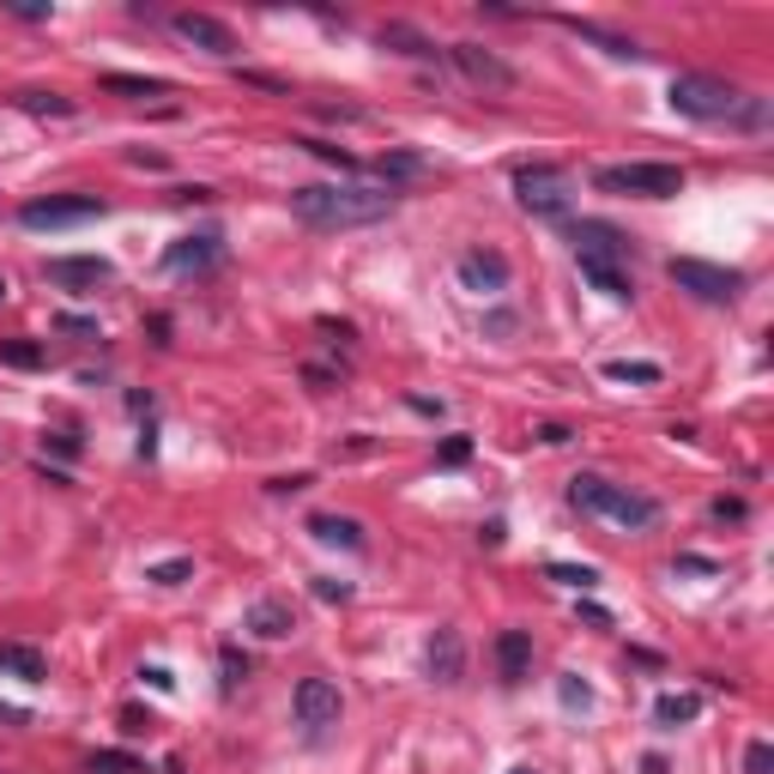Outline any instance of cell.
Returning <instances> with one entry per match:
<instances>
[{"label": "cell", "mask_w": 774, "mask_h": 774, "mask_svg": "<svg viewBox=\"0 0 774 774\" xmlns=\"http://www.w3.org/2000/svg\"><path fill=\"white\" fill-rule=\"evenodd\" d=\"M43 273H49V285H61V290H97V285L116 278V266H109L104 254H55Z\"/></svg>", "instance_id": "30bf717a"}, {"label": "cell", "mask_w": 774, "mask_h": 774, "mask_svg": "<svg viewBox=\"0 0 774 774\" xmlns=\"http://www.w3.org/2000/svg\"><path fill=\"white\" fill-rule=\"evenodd\" d=\"M92 218H104L97 194H49V200H25L19 206L25 230H73V224H92Z\"/></svg>", "instance_id": "8992f818"}, {"label": "cell", "mask_w": 774, "mask_h": 774, "mask_svg": "<svg viewBox=\"0 0 774 774\" xmlns=\"http://www.w3.org/2000/svg\"><path fill=\"white\" fill-rule=\"evenodd\" d=\"M224 261V237H176L164 249V273H212Z\"/></svg>", "instance_id": "5bb4252c"}, {"label": "cell", "mask_w": 774, "mask_h": 774, "mask_svg": "<svg viewBox=\"0 0 774 774\" xmlns=\"http://www.w3.org/2000/svg\"><path fill=\"white\" fill-rule=\"evenodd\" d=\"M297 145H309L315 158H328V164H340V170H357V158L345 152V145H333V140H297Z\"/></svg>", "instance_id": "1f68e13d"}, {"label": "cell", "mask_w": 774, "mask_h": 774, "mask_svg": "<svg viewBox=\"0 0 774 774\" xmlns=\"http://www.w3.org/2000/svg\"><path fill=\"white\" fill-rule=\"evenodd\" d=\"M7 13H13V19H31V25H37V19H49V7H43V0H7Z\"/></svg>", "instance_id": "8d00e7d4"}, {"label": "cell", "mask_w": 774, "mask_h": 774, "mask_svg": "<svg viewBox=\"0 0 774 774\" xmlns=\"http://www.w3.org/2000/svg\"><path fill=\"white\" fill-rule=\"evenodd\" d=\"M745 774H774V750L762 745V738H757V745L745 750Z\"/></svg>", "instance_id": "836d02e7"}, {"label": "cell", "mask_w": 774, "mask_h": 774, "mask_svg": "<svg viewBox=\"0 0 774 774\" xmlns=\"http://www.w3.org/2000/svg\"><path fill=\"white\" fill-rule=\"evenodd\" d=\"M0 364H7V369H43V345H31V340H0Z\"/></svg>", "instance_id": "83f0119b"}, {"label": "cell", "mask_w": 774, "mask_h": 774, "mask_svg": "<svg viewBox=\"0 0 774 774\" xmlns=\"http://www.w3.org/2000/svg\"><path fill=\"white\" fill-rule=\"evenodd\" d=\"M309 230H357V224H381L394 212V188H352V182H309L290 194Z\"/></svg>", "instance_id": "6da1fadb"}, {"label": "cell", "mask_w": 774, "mask_h": 774, "mask_svg": "<svg viewBox=\"0 0 774 774\" xmlns=\"http://www.w3.org/2000/svg\"><path fill=\"white\" fill-rule=\"evenodd\" d=\"M381 37V49H394V55H412V61H442L448 49H436L430 37H424L418 25H400V19H388V25L376 31Z\"/></svg>", "instance_id": "2e32d148"}, {"label": "cell", "mask_w": 774, "mask_h": 774, "mask_svg": "<svg viewBox=\"0 0 774 774\" xmlns=\"http://www.w3.org/2000/svg\"><path fill=\"white\" fill-rule=\"evenodd\" d=\"M448 61H454L473 85H485V92H514V85H521V73H514L497 49H485V43H454Z\"/></svg>", "instance_id": "9c48e42d"}, {"label": "cell", "mask_w": 774, "mask_h": 774, "mask_svg": "<svg viewBox=\"0 0 774 774\" xmlns=\"http://www.w3.org/2000/svg\"><path fill=\"white\" fill-rule=\"evenodd\" d=\"M497 666H502V678H509V683H521L526 671H533V635H526V630H502L497 635Z\"/></svg>", "instance_id": "d6986e66"}, {"label": "cell", "mask_w": 774, "mask_h": 774, "mask_svg": "<svg viewBox=\"0 0 774 774\" xmlns=\"http://www.w3.org/2000/svg\"><path fill=\"white\" fill-rule=\"evenodd\" d=\"M581 278H587L593 290H605V297H611V302L635 297V285H630V273H623V266H599V261H581Z\"/></svg>", "instance_id": "cb8c5ba5"}, {"label": "cell", "mask_w": 774, "mask_h": 774, "mask_svg": "<svg viewBox=\"0 0 774 774\" xmlns=\"http://www.w3.org/2000/svg\"><path fill=\"white\" fill-rule=\"evenodd\" d=\"M92 769H109V774H140V762L133 757H121V750H97V762Z\"/></svg>", "instance_id": "e575fe53"}, {"label": "cell", "mask_w": 774, "mask_h": 774, "mask_svg": "<svg viewBox=\"0 0 774 774\" xmlns=\"http://www.w3.org/2000/svg\"><path fill=\"white\" fill-rule=\"evenodd\" d=\"M0 297H7V278H0Z\"/></svg>", "instance_id": "7dc6e473"}, {"label": "cell", "mask_w": 774, "mask_h": 774, "mask_svg": "<svg viewBox=\"0 0 774 774\" xmlns=\"http://www.w3.org/2000/svg\"><path fill=\"white\" fill-rule=\"evenodd\" d=\"M569 502H575L581 514H599V521L623 526V533H647V526L659 521V502H654V497H642V490H623V485H611V478H599V473L569 478Z\"/></svg>", "instance_id": "7a4b0ae2"}, {"label": "cell", "mask_w": 774, "mask_h": 774, "mask_svg": "<svg viewBox=\"0 0 774 774\" xmlns=\"http://www.w3.org/2000/svg\"><path fill=\"white\" fill-rule=\"evenodd\" d=\"M460 285L478 290V297L509 290V254H502V249H466V254H460Z\"/></svg>", "instance_id": "7c38bea8"}, {"label": "cell", "mask_w": 774, "mask_h": 774, "mask_svg": "<svg viewBox=\"0 0 774 774\" xmlns=\"http://www.w3.org/2000/svg\"><path fill=\"white\" fill-rule=\"evenodd\" d=\"M593 188L599 194H635V200H678L683 170L678 164H599Z\"/></svg>", "instance_id": "277c9868"}, {"label": "cell", "mask_w": 774, "mask_h": 774, "mask_svg": "<svg viewBox=\"0 0 774 774\" xmlns=\"http://www.w3.org/2000/svg\"><path fill=\"white\" fill-rule=\"evenodd\" d=\"M290 708H297L302 726H333V721H340V708H345L340 683H333V678H302L297 695H290Z\"/></svg>", "instance_id": "4fadbf2b"}, {"label": "cell", "mask_w": 774, "mask_h": 774, "mask_svg": "<svg viewBox=\"0 0 774 774\" xmlns=\"http://www.w3.org/2000/svg\"><path fill=\"white\" fill-rule=\"evenodd\" d=\"M0 671H7V678H25V683H43V654L37 647H25V642H0Z\"/></svg>", "instance_id": "7402d4cb"}, {"label": "cell", "mask_w": 774, "mask_h": 774, "mask_svg": "<svg viewBox=\"0 0 774 774\" xmlns=\"http://www.w3.org/2000/svg\"><path fill=\"white\" fill-rule=\"evenodd\" d=\"M315 593H321V599H328V605H333V599H340V605H345V599H352V581H333V575H315Z\"/></svg>", "instance_id": "d590c367"}, {"label": "cell", "mask_w": 774, "mask_h": 774, "mask_svg": "<svg viewBox=\"0 0 774 774\" xmlns=\"http://www.w3.org/2000/svg\"><path fill=\"white\" fill-rule=\"evenodd\" d=\"M569 242H575V261H599V266L630 261V237L611 218H575L569 224Z\"/></svg>", "instance_id": "ba28073f"}, {"label": "cell", "mask_w": 774, "mask_h": 774, "mask_svg": "<svg viewBox=\"0 0 774 774\" xmlns=\"http://www.w3.org/2000/svg\"><path fill=\"white\" fill-rule=\"evenodd\" d=\"M302 381H315V388H333V369H321V364H309V369H302Z\"/></svg>", "instance_id": "f6af8a7d"}, {"label": "cell", "mask_w": 774, "mask_h": 774, "mask_svg": "<svg viewBox=\"0 0 774 774\" xmlns=\"http://www.w3.org/2000/svg\"><path fill=\"white\" fill-rule=\"evenodd\" d=\"M140 678H145V683H152V690H176V678H170V671H164V666H145V671H140Z\"/></svg>", "instance_id": "b9f144b4"}, {"label": "cell", "mask_w": 774, "mask_h": 774, "mask_svg": "<svg viewBox=\"0 0 774 774\" xmlns=\"http://www.w3.org/2000/svg\"><path fill=\"white\" fill-rule=\"evenodd\" d=\"M13 104L25 109V116H55V121H67V116H73V109H80V104H73V97H61V92H19Z\"/></svg>", "instance_id": "484cf974"}, {"label": "cell", "mask_w": 774, "mask_h": 774, "mask_svg": "<svg viewBox=\"0 0 774 774\" xmlns=\"http://www.w3.org/2000/svg\"><path fill=\"white\" fill-rule=\"evenodd\" d=\"M563 702H569V708H587V702H593V690H587L581 678H563Z\"/></svg>", "instance_id": "74e56055"}, {"label": "cell", "mask_w": 774, "mask_h": 774, "mask_svg": "<svg viewBox=\"0 0 774 774\" xmlns=\"http://www.w3.org/2000/svg\"><path fill=\"white\" fill-rule=\"evenodd\" d=\"M714 521H745V502H738V497H721V502H714Z\"/></svg>", "instance_id": "ab89813d"}, {"label": "cell", "mask_w": 774, "mask_h": 774, "mask_svg": "<svg viewBox=\"0 0 774 774\" xmlns=\"http://www.w3.org/2000/svg\"><path fill=\"white\" fill-rule=\"evenodd\" d=\"M430 678L436 683H460V671H466V647H460V630H436L430 635Z\"/></svg>", "instance_id": "e0dca14e"}, {"label": "cell", "mask_w": 774, "mask_h": 774, "mask_svg": "<svg viewBox=\"0 0 774 774\" xmlns=\"http://www.w3.org/2000/svg\"><path fill=\"white\" fill-rule=\"evenodd\" d=\"M545 575H551V581H563V587H581V593H587L593 581H599V569H587V563H551Z\"/></svg>", "instance_id": "f546056e"}, {"label": "cell", "mask_w": 774, "mask_h": 774, "mask_svg": "<svg viewBox=\"0 0 774 774\" xmlns=\"http://www.w3.org/2000/svg\"><path fill=\"white\" fill-rule=\"evenodd\" d=\"M109 97H128V104H145V97H170V80H140V73H104Z\"/></svg>", "instance_id": "603a6c76"}, {"label": "cell", "mask_w": 774, "mask_h": 774, "mask_svg": "<svg viewBox=\"0 0 774 774\" xmlns=\"http://www.w3.org/2000/svg\"><path fill=\"white\" fill-rule=\"evenodd\" d=\"M309 533H315L321 545H340V551H364V526H357L352 514H309Z\"/></svg>", "instance_id": "ffe728a7"}, {"label": "cell", "mask_w": 774, "mask_h": 774, "mask_svg": "<svg viewBox=\"0 0 774 774\" xmlns=\"http://www.w3.org/2000/svg\"><path fill=\"white\" fill-rule=\"evenodd\" d=\"M538 442H551V448H563V442H569V430H563V424H545V430H538Z\"/></svg>", "instance_id": "ee69618b"}, {"label": "cell", "mask_w": 774, "mask_h": 774, "mask_svg": "<svg viewBox=\"0 0 774 774\" xmlns=\"http://www.w3.org/2000/svg\"><path fill=\"white\" fill-rule=\"evenodd\" d=\"M170 25H176V37H182V43L218 55V61H230V55H237V31L224 25V19H212V13H176Z\"/></svg>", "instance_id": "8fae6325"}, {"label": "cell", "mask_w": 774, "mask_h": 774, "mask_svg": "<svg viewBox=\"0 0 774 774\" xmlns=\"http://www.w3.org/2000/svg\"><path fill=\"white\" fill-rule=\"evenodd\" d=\"M218 671H224V678H218V690L230 695V690H237L242 678H249V659H242L237 647H224V654H218Z\"/></svg>", "instance_id": "4dcf8cb0"}, {"label": "cell", "mask_w": 774, "mask_h": 774, "mask_svg": "<svg viewBox=\"0 0 774 774\" xmlns=\"http://www.w3.org/2000/svg\"><path fill=\"white\" fill-rule=\"evenodd\" d=\"M49 448H55V454H61V460H73V454H80V442H73V436H67V430H55V436H49Z\"/></svg>", "instance_id": "7bdbcfd3"}, {"label": "cell", "mask_w": 774, "mask_h": 774, "mask_svg": "<svg viewBox=\"0 0 774 774\" xmlns=\"http://www.w3.org/2000/svg\"><path fill=\"white\" fill-rule=\"evenodd\" d=\"M514 200H521L533 218H563L569 200H575V182H569V170H557V164H526V170H514Z\"/></svg>", "instance_id": "5b68a950"}, {"label": "cell", "mask_w": 774, "mask_h": 774, "mask_svg": "<svg viewBox=\"0 0 774 774\" xmlns=\"http://www.w3.org/2000/svg\"><path fill=\"white\" fill-rule=\"evenodd\" d=\"M242 630H254L261 642H285V635L297 630V611H290L285 599H254L249 611H242Z\"/></svg>", "instance_id": "9a60e30c"}, {"label": "cell", "mask_w": 774, "mask_h": 774, "mask_svg": "<svg viewBox=\"0 0 774 774\" xmlns=\"http://www.w3.org/2000/svg\"><path fill=\"white\" fill-rule=\"evenodd\" d=\"M678 569H683V575H721L714 557H678Z\"/></svg>", "instance_id": "f35d334b"}, {"label": "cell", "mask_w": 774, "mask_h": 774, "mask_svg": "<svg viewBox=\"0 0 774 774\" xmlns=\"http://www.w3.org/2000/svg\"><path fill=\"white\" fill-rule=\"evenodd\" d=\"M666 273H671V285H678V290H690V297H702V302H733L738 290H745V273L714 266V261H690V254H678Z\"/></svg>", "instance_id": "52a82bcc"}, {"label": "cell", "mask_w": 774, "mask_h": 774, "mask_svg": "<svg viewBox=\"0 0 774 774\" xmlns=\"http://www.w3.org/2000/svg\"><path fill=\"white\" fill-rule=\"evenodd\" d=\"M466 460H473V442H466V436H448L442 454H436V466H466Z\"/></svg>", "instance_id": "d6a6232c"}, {"label": "cell", "mask_w": 774, "mask_h": 774, "mask_svg": "<svg viewBox=\"0 0 774 774\" xmlns=\"http://www.w3.org/2000/svg\"><path fill=\"white\" fill-rule=\"evenodd\" d=\"M376 176H388V182H418V176H430V158H418V152H388V158H376Z\"/></svg>", "instance_id": "d4e9b609"}, {"label": "cell", "mask_w": 774, "mask_h": 774, "mask_svg": "<svg viewBox=\"0 0 774 774\" xmlns=\"http://www.w3.org/2000/svg\"><path fill=\"white\" fill-rule=\"evenodd\" d=\"M188 575H194V563H188V557H170V563H152V569H145V581H152V587H182Z\"/></svg>", "instance_id": "f1b7e54d"}, {"label": "cell", "mask_w": 774, "mask_h": 774, "mask_svg": "<svg viewBox=\"0 0 774 774\" xmlns=\"http://www.w3.org/2000/svg\"><path fill=\"white\" fill-rule=\"evenodd\" d=\"M659 376H666V369L642 364V357H617V364H605V381H642V388H654Z\"/></svg>", "instance_id": "4316f807"}, {"label": "cell", "mask_w": 774, "mask_h": 774, "mask_svg": "<svg viewBox=\"0 0 774 774\" xmlns=\"http://www.w3.org/2000/svg\"><path fill=\"white\" fill-rule=\"evenodd\" d=\"M563 31H575L581 43H593V49H605V55H617V61H642V49H635L630 37H617V31H605V25H593V19H557Z\"/></svg>", "instance_id": "ac0fdd59"}, {"label": "cell", "mask_w": 774, "mask_h": 774, "mask_svg": "<svg viewBox=\"0 0 774 774\" xmlns=\"http://www.w3.org/2000/svg\"><path fill=\"white\" fill-rule=\"evenodd\" d=\"M509 774H538V769H509Z\"/></svg>", "instance_id": "bcb514c9"}, {"label": "cell", "mask_w": 774, "mask_h": 774, "mask_svg": "<svg viewBox=\"0 0 774 774\" xmlns=\"http://www.w3.org/2000/svg\"><path fill=\"white\" fill-rule=\"evenodd\" d=\"M695 714H702V695H690V690H683V695L666 690L654 702V726H659V733H678V726H690Z\"/></svg>", "instance_id": "44dd1931"}, {"label": "cell", "mask_w": 774, "mask_h": 774, "mask_svg": "<svg viewBox=\"0 0 774 774\" xmlns=\"http://www.w3.org/2000/svg\"><path fill=\"white\" fill-rule=\"evenodd\" d=\"M666 97H671V109L690 116V121H733L738 104H745V92L714 80V73H678V80L666 85Z\"/></svg>", "instance_id": "3957f363"}, {"label": "cell", "mask_w": 774, "mask_h": 774, "mask_svg": "<svg viewBox=\"0 0 774 774\" xmlns=\"http://www.w3.org/2000/svg\"><path fill=\"white\" fill-rule=\"evenodd\" d=\"M55 328H61V333H97V321L92 315H61Z\"/></svg>", "instance_id": "60d3db41"}]
</instances>
